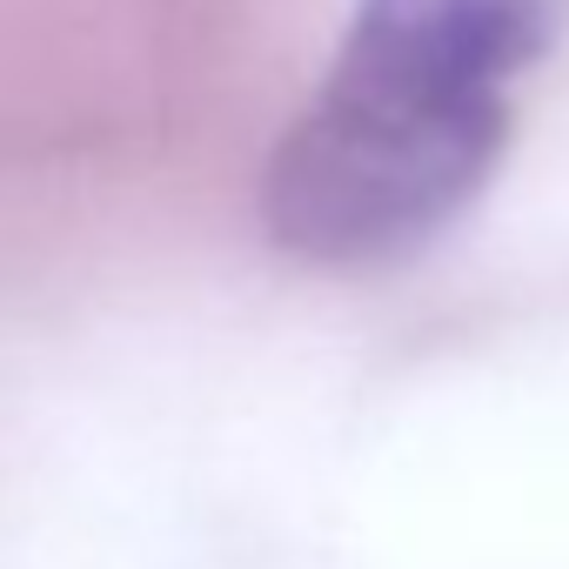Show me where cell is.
<instances>
[{"label":"cell","instance_id":"cell-2","mask_svg":"<svg viewBox=\"0 0 569 569\" xmlns=\"http://www.w3.org/2000/svg\"><path fill=\"white\" fill-rule=\"evenodd\" d=\"M562 28L569 0H356L342 54L429 88L509 101V81L542 61Z\"/></svg>","mask_w":569,"mask_h":569},{"label":"cell","instance_id":"cell-1","mask_svg":"<svg viewBox=\"0 0 569 569\" xmlns=\"http://www.w3.org/2000/svg\"><path fill=\"white\" fill-rule=\"evenodd\" d=\"M502 141L509 101L449 94L336 54L268 161V234L322 268L409 254L482 194Z\"/></svg>","mask_w":569,"mask_h":569}]
</instances>
